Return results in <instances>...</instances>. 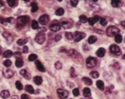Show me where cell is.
Returning a JSON list of instances; mask_svg holds the SVG:
<instances>
[{
    "instance_id": "obj_1",
    "label": "cell",
    "mask_w": 125,
    "mask_h": 99,
    "mask_svg": "<svg viewBox=\"0 0 125 99\" xmlns=\"http://www.w3.org/2000/svg\"><path fill=\"white\" fill-rule=\"evenodd\" d=\"M29 20V17L27 16H21L17 18V27L21 29L27 24Z\"/></svg>"
},
{
    "instance_id": "obj_2",
    "label": "cell",
    "mask_w": 125,
    "mask_h": 99,
    "mask_svg": "<svg viewBox=\"0 0 125 99\" xmlns=\"http://www.w3.org/2000/svg\"><path fill=\"white\" fill-rule=\"evenodd\" d=\"M120 32L119 28L115 26H110L106 29V34L109 37H114Z\"/></svg>"
},
{
    "instance_id": "obj_3",
    "label": "cell",
    "mask_w": 125,
    "mask_h": 99,
    "mask_svg": "<svg viewBox=\"0 0 125 99\" xmlns=\"http://www.w3.org/2000/svg\"><path fill=\"white\" fill-rule=\"evenodd\" d=\"M45 40H46V35L43 32L38 33L35 38V41L39 44H43L45 43Z\"/></svg>"
},
{
    "instance_id": "obj_4",
    "label": "cell",
    "mask_w": 125,
    "mask_h": 99,
    "mask_svg": "<svg viewBox=\"0 0 125 99\" xmlns=\"http://www.w3.org/2000/svg\"><path fill=\"white\" fill-rule=\"evenodd\" d=\"M110 51L111 52L116 56H120L121 54V51L120 49V47L118 46L117 45L112 44L111 46H110Z\"/></svg>"
},
{
    "instance_id": "obj_5",
    "label": "cell",
    "mask_w": 125,
    "mask_h": 99,
    "mask_svg": "<svg viewBox=\"0 0 125 99\" xmlns=\"http://www.w3.org/2000/svg\"><path fill=\"white\" fill-rule=\"evenodd\" d=\"M74 42L75 43H78L79 42L81 39H84L86 37V34L82 32H79V31H76L74 33Z\"/></svg>"
},
{
    "instance_id": "obj_6",
    "label": "cell",
    "mask_w": 125,
    "mask_h": 99,
    "mask_svg": "<svg viewBox=\"0 0 125 99\" xmlns=\"http://www.w3.org/2000/svg\"><path fill=\"white\" fill-rule=\"evenodd\" d=\"M96 62H97V60L94 57H88L86 60V63L87 66L88 67H93L96 65Z\"/></svg>"
},
{
    "instance_id": "obj_7",
    "label": "cell",
    "mask_w": 125,
    "mask_h": 99,
    "mask_svg": "<svg viewBox=\"0 0 125 99\" xmlns=\"http://www.w3.org/2000/svg\"><path fill=\"white\" fill-rule=\"evenodd\" d=\"M57 94L59 97L61 99H66L68 96V92L66 90L62 89H58L57 90Z\"/></svg>"
},
{
    "instance_id": "obj_8",
    "label": "cell",
    "mask_w": 125,
    "mask_h": 99,
    "mask_svg": "<svg viewBox=\"0 0 125 99\" xmlns=\"http://www.w3.org/2000/svg\"><path fill=\"white\" fill-rule=\"evenodd\" d=\"M2 73L3 75L5 77L9 79V78H11L14 75V72L10 69H3L2 70Z\"/></svg>"
},
{
    "instance_id": "obj_9",
    "label": "cell",
    "mask_w": 125,
    "mask_h": 99,
    "mask_svg": "<svg viewBox=\"0 0 125 99\" xmlns=\"http://www.w3.org/2000/svg\"><path fill=\"white\" fill-rule=\"evenodd\" d=\"M20 74L22 75L23 77H24V78L27 80H29L31 79V74L26 69H22L21 70H20Z\"/></svg>"
},
{
    "instance_id": "obj_10",
    "label": "cell",
    "mask_w": 125,
    "mask_h": 99,
    "mask_svg": "<svg viewBox=\"0 0 125 99\" xmlns=\"http://www.w3.org/2000/svg\"><path fill=\"white\" fill-rule=\"evenodd\" d=\"M48 21H49V17H48V15H46V14H43L39 18V22L42 25L46 24L48 22Z\"/></svg>"
},
{
    "instance_id": "obj_11",
    "label": "cell",
    "mask_w": 125,
    "mask_h": 99,
    "mask_svg": "<svg viewBox=\"0 0 125 99\" xmlns=\"http://www.w3.org/2000/svg\"><path fill=\"white\" fill-rule=\"evenodd\" d=\"M2 36H3L4 38H5V39L6 40V41L8 43H11L13 41V37L11 35V34H9L8 32H3L2 33Z\"/></svg>"
},
{
    "instance_id": "obj_12",
    "label": "cell",
    "mask_w": 125,
    "mask_h": 99,
    "mask_svg": "<svg viewBox=\"0 0 125 99\" xmlns=\"http://www.w3.org/2000/svg\"><path fill=\"white\" fill-rule=\"evenodd\" d=\"M99 19V16H95L94 17L88 18V21L89 24H90L91 26H93V25H94L96 22H98Z\"/></svg>"
},
{
    "instance_id": "obj_13",
    "label": "cell",
    "mask_w": 125,
    "mask_h": 99,
    "mask_svg": "<svg viewBox=\"0 0 125 99\" xmlns=\"http://www.w3.org/2000/svg\"><path fill=\"white\" fill-rule=\"evenodd\" d=\"M35 64H36V67L38 68V69L40 70V72H45L46 71V69H45V67L43 66V65L41 64V62L39 60H36L35 62Z\"/></svg>"
},
{
    "instance_id": "obj_14",
    "label": "cell",
    "mask_w": 125,
    "mask_h": 99,
    "mask_svg": "<svg viewBox=\"0 0 125 99\" xmlns=\"http://www.w3.org/2000/svg\"><path fill=\"white\" fill-rule=\"evenodd\" d=\"M105 53H106V50L104 48L101 47L96 51V55L99 57H103L105 56Z\"/></svg>"
},
{
    "instance_id": "obj_15",
    "label": "cell",
    "mask_w": 125,
    "mask_h": 99,
    "mask_svg": "<svg viewBox=\"0 0 125 99\" xmlns=\"http://www.w3.org/2000/svg\"><path fill=\"white\" fill-rule=\"evenodd\" d=\"M60 28H61V26L58 24H52L50 26V30L52 31H54V32H56V31H60Z\"/></svg>"
},
{
    "instance_id": "obj_16",
    "label": "cell",
    "mask_w": 125,
    "mask_h": 99,
    "mask_svg": "<svg viewBox=\"0 0 125 99\" xmlns=\"http://www.w3.org/2000/svg\"><path fill=\"white\" fill-rule=\"evenodd\" d=\"M0 96H1V98H3V99H6L9 97L10 94H9V92L8 90H3L0 93Z\"/></svg>"
},
{
    "instance_id": "obj_17",
    "label": "cell",
    "mask_w": 125,
    "mask_h": 99,
    "mask_svg": "<svg viewBox=\"0 0 125 99\" xmlns=\"http://www.w3.org/2000/svg\"><path fill=\"white\" fill-rule=\"evenodd\" d=\"M13 55V53L10 50H8V51H6L3 54V57H5V58H9L11 57Z\"/></svg>"
},
{
    "instance_id": "obj_18",
    "label": "cell",
    "mask_w": 125,
    "mask_h": 99,
    "mask_svg": "<svg viewBox=\"0 0 125 99\" xmlns=\"http://www.w3.org/2000/svg\"><path fill=\"white\" fill-rule=\"evenodd\" d=\"M23 64H24V62H23V60L22 59L18 58L17 59H16L15 62V65L16 67L20 68V67H21L23 65Z\"/></svg>"
},
{
    "instance_id": "obj_19",
    "label": "cell",
    "mask_w": 125,
    "mask_h": 99,
    "mask_svg": "<svg viewBox=\"0 0 125 99\" xmlns=\"http://www.w3.org/2000/svg\"><path fill=\"white\" fill-rule=\"evenodd\" d=\"M34 82L36 85L40 86L43 82V79L40 76H36L34 77Z\"/></svg>"
},
{
    "instance_id": "obj_20",
    "label": "cell",
    "mask_w": 125,
    "mask_h": 99,
    "mask_svg": "<svg viewBox=\"0 0 125 99\" xmlns=\"http://www.w3.org/2000/svg\"><path fill=\"white\" fill-rule=\"evenodd\" d=\"M96 86L101 90H103L105 89V84L102 80H98L96 82Z\"/></svg>"
},
{
    "instance_id": "obj_21",
    "label": "cell",
    "mask_w": 125,
    "mask_h": 99,
    "mask_svg": "<svg viewBox=\"0 0 125 99\" xmlns=\"http://www.w3.org/2000/svg\"><path fill=\"white\" fill-rule=\"evenodd\" d=\"M83 95L84 97H89L91 95V90L89 88L86 87L83 89Z\"/></svg>"
},
{
    "instance_id": "obj_22",
    "label": "cell",
    "mask_w": 125,
    "mask_h": 99,
    "mask_svg": "<svg viewBox=\"0 0 125 99\" xmlns=\"http://www.w3.org/2000/svg\"><path fill=\"white\" fill-rule=\"evenodd\" d=\"M25 90L26 92L31 94H33L34 93V90L33 89V86H31V85H26L25 87Z\"/></svg>"
},
{
    "instance_id": "obj_23",
    "label": "cell",
    "mask_w": 125,
    "mask_h": 99,
    "mask_svg": "<svg viewBox=\"0 0 125 99\" xmlns=\"http://www.w3.org/2000/svg\"><path fill=\"white\" fill-rule=\"evenodd\" d=\"M82 80L84 82V84H85L86 85H87V86H91V84H93L91 79H90L89 78H88V77H83L82 79Z\"/></svg>"
},
{
    "instance_id": "obj_24",
    "label": "cell",
    "mask_w": 125,
    "mask_h": 99,
    "mask_svg": "<svg viewBox=\"0 0 125 99\" xmlns=\"http://www.w3.org/2000/svg\"><path fill=\"white\" fill-rule=\"evenodd\" d=\"M61 26L62 27H63L64 29H69L71 27V24L69 22H68V21H63V22H61Z\"/></svg>"
},
{
    "instance_id": "obj_25",
    "label": "cell",
    "mask_w": 125,
    "mask_h": 99,
    "mask_svg": "<svg viewBox=\"0 0 125 99\" xmlns=\"http://www.w3.org/2000/svg\"><path fill=\"white\" fill-rule=\"evenodd\" d=\"M96 41H97V38L96 36H89V38H88V43L90 44H94V43H96Z\"/></svg>"
},
{
    "instance_id": "obj_26",
    "label": "cell",
    "mask_w": 125,
    "mask_h": 99,
    "mask_svg": "<svg viewBox=\"0 0 125 99\" xmlns=\"http://www.w3.org/2000/svg\"><path fill=\"white\" fill-rule=\"evenodd\" d=\"M7 3L10 7H14L18 4V1L16 0H9L7 1Z\"/></svg>"
},
{
    "instance_id": "obj_27",
    "label": "cell",
    "mask_w": 125,
    "mask_h": 99,
    "mask_svg": "<svg viewBox=\"0 0 125 99\" xmlns=\"http://www.w3.org/2000/svg\"><path fill=\"white\" fill-rule=\"evenodd\" d=\"M115 41H116V43L120 44V43H121L122 41H123V37H122V36L121 34H118L115 36Z\"/></svg>"
},
{
    "instance_id": "obj_28",
    "label": "cell",
    "mask_w": 125,
    "mask_h": 99,
    "mask_svg": "<svg viewBox=\"0 0 125 99\" xmlns=\"http://www.w3.org/2000/svg\"><path fill=\"white\" fill-rule=\"evenodd\" d=\"M65 36L67 39L69 40V41H71L74 39V35L70 32H66Z\"/></svg>"
},
{
    "instance_id": "obj_29",
    "label": "cell",
    "mask_w": 125,
    "mask_h": 99,
    "mask_svg": "<svg viewBox=\"0 0 125 99\" xmlns=\"http://www.w3.org/2000/svg\"><path fill=\"white\" fill-rule=\"evenodd\" d=\"M64 13H65V10H64L63 8H58L56 11V12H55V14H56V16H62L63 15Z\"/></svg>"
},
{
    "instance_id": "obj_30",
    "label": "cell",
    "mask_w": 125,
    "mask_h": 99,
    "mask_svg": "<svg viewBox=\"0 0 125 99\" xmlns=\"http://www.w3.org/2000/svg\"><path fill=\"white\" fill-rule=\"evenodd\" d=\"M31 27L33 29H37L39 28V24H38V21H36V20H33L31 22Z\"/></svg>"
},
{
    "instance_id": "obj_31",
    "label": "cell",
    "mask_w": 125,
    "mask_h": 99,
    "mask_svg": "<svg viewBox=\"0 0 125 99\" xmlns=\"http://www.w3.org/2000/svg\"><path fill=\"white\" fill-rule=\"evenodd\" d=\"M28 43V39H19L17 41V44L19 46H23V45L26 44Z\"/></svg>"
},
{
    "instance_id": "obj_32",
    "label": "cell",
    "mask_w": 125,
    "mask_h": 99,
    "mask_svg": "<svg viewBox=\"0 0 125 99\" xmlns=\"http://www.w3.org/2000/svg\"><path fill=\"white\" fill-rule=\"evenodd\" d=\"M38 9V7L36 3H33L31 4V12H36V11H37Z\"/></svg>"
},
{
    "instance_id": "obj_33",
    "label": "cell",
    "mask_w": 125,
    "mask_h": 99,
    "mask_svg": "<svg viewBox=\"0 0 125 99\" xmlns=\"http://www.w3.org/2000/svg\"><path fill=\"white\" fill-rule=\"evenodd\" d=\"M89 75L91 77H93V79H97L98 77H99V73L96 71H92L90 72Z\"/></svg>"
},
{
    "instance_id": "obj_34",
    "label": "cell",
    "mask_w": 125,
    "mask_h": 99,
    "mask_svg": "<svg viewBox=\"0 0 125 99\" xmlns=\"http://www.w3.org/2000/svg\"><path fill=\"white\" fill-rule=\"evenodd\" d=\"M120 1H117V0H113L111 1V5L114 8H118L120 5Z\"/></svg>"
},
{
    "instance_id": "obj_35",
    "label": "cell",
    "mask_w": 125,
    "mask_h": 99,
    "mask_svg": "<svg viewBox=\"0 0 125 99\" xmlns=\"http://www.w3.org/2000/svg\"><path fill=\"white\" fill-rule=\"evenodd\" d=\"M38 58V56H37V55L35 54H30L28 57V60H29V61H34L36 59Z\"/></svg>"
},
{
    "instance_id": "obj_36",
    "label": "cell",
    "mask_w": 125,
    "mask_h": 99,
    "mask_svg": "<svg viewBox=\"0 0 125 99\" xmlns=\"http://www.w3.org/2000/svg\"><path fill=\"white\" fill-rule=\"evenodd\" d=\"M11 64H12V62L9 59L6 60L3 62V65H5L6 67H7V68H8V67H9L11 65Z\"/></svg>"
},
{
    "instance_id": "obj_37",
    "label": "cell",
    "mask_w": 125,
    "mask_h": 99,
    "mask_svg": "<svg viewBox=\"0 0 125 99\" xmlns=\"http://www.w3.org/2000/svg\"><path fill=\"white\" fill-rule=\"evenodd\" d=\"M79 18L81 22H83V23H85V22H86L88 21V18L86 17V16L84 15L80 16L79 17Z\"/></svg>"
},
{
    "instance_id": "obj_38",
    "label": "cell",
    "mask_w": 125,
    "mask_h": 99,
    "mask_svg": "<svg viewBox=\"0 0 125 99\" xmlns=\"http://www.w3.org/2000/svg\"><path fill=\"white\" fill-rule=\"evenodd\" d=\"M16 87L17 88L18 90H21L23 89V85L19 81H16Z\"/></svg>"
},
{
    "instance_id": "obj_39",
    "label": "cell",
    "mask_w": 125,
    "mask_h": 99,
    "mask_svg": "<svg viewBox=\"0 0 125 99\" xmlns=\"http://www.w3.org/2000/svg\"><path fill=\"white\" fill-rule=\"evenodd\" d=\"M70 74L71 77H76L77 76V74L75 72V70H74V69L73 67H71L70 69Z\"/></svg>"
},
{
    "instance_id": "obj_40",
    "label": "cell",
    "mask_w": 125,
    "mask_h": 99,
    "mask_svg": "<svg viewBox=\"0 0 125 99\" xmlns=\"http://www.w3.org/2000/svg\"><path fill=\"white\" fill-rule=\"evenodd\" d=\"M55 68L58 69V70H60V69H61L62 68V64L61 62H56L55 64Z\"/></svg>"
},
{
    "instance_id": "obj_41",
    "label": "cell",
    "mask_w": 125,
    "mask_h": 99,
    "mask_svg": "<svg viewBox=\"0 0 125 99\" xmlns=\"http://www.w3.org/2000/svg\"><path fill=\"white\" fill-rule=\"evenodd\" d=\"M73 94L74 97H78V96H79V89H78V88H76V89H73Z\"/></svg>"
},
{
    "instance_id": "obj_42",
    "label": "cell",
    "mask_w": 125,
    "mask_h": 99,
    "mask_svg": "<svg viewBox=\"0 0 125 99\" xmlns=\"http://www.w3.org/2000/svg\"><path fill=\"white\" fill-rule=\"evenodd\" d=\"M108 22H107V21L105 19V18H101L100 19V24L102 25L103 26H105L107 24Z\"/></svg>"
},
{
    "instance_id": "obj_43",
    "label": "cell",
    "mask_w": 125,
    "mask_h": 99,
    "mask_svg": "<svg viewBox=\"0 0 125 99\" xmlns=\"http://www.w3.org/2000/svg\"><path fill=\"white\" fill-rule=\"evenodd\" d=\"M0 22L2 24H3L5 26H6L8 23H7L6 21V19L3 18V17H0Z\"/></svg>"
},
{
    "instance_id": "obj_44",
    "label": "cell",
    "mask_w": 125,
    "mask_h": 99,
    "mask_svg": "<svg viewBox=\"0 0 125 99\" xmlns=\"http://www.w3.org/2000/svg\"><path fill=\"white\" fill-rule=\"evenodd\" d=\"M70 3L72 6L76 7L78 4V1H77V0H72V1H71Z\"/></svg>"
},
{
    "instance_id": "obj_45",
    "label": "cell",
    "mask_w": 125,
    "mask_h": 99,
    "mask_svg": "<svg viewBox=\"0 0 125 99\" xmlns=\"http://www.w3.org/2000/svg\"><path fill=\"white\" fill-rule=\"evenodd\" d=\"M7 23H14V19L13 17H8V18H6V19Z\"/></svg>"
},
{
    "instance_id": "obj_46",
    "label": "cell",
    "mask_w": 125,
    "mask_h": 99,
    "mask_svg": "<svg viewBox=\"0 0 125 99\" xmlns=\"http://www.w3.org/2000/svg\"><path fill=\"white\" fill-rule=\"evenodd\" d=\"M61 38H62L61 35H60V34H58V35H56V36H55V41H56V42H58V41H60V40L61 39Z\"/></svg>"
},
{
    "instance_id": "obj_47",
    "label": "cell",
    "mask_w": 125,
    "mask_h": 99,
    "mask_svg": "<svg viewBox=\"0 0 125 99\" xmlns=\"http://www.w3.org/2000/svg\"><path fill=\"white\" fill-rule=\"evenodd\" d=\"M28 52V47L27 46H24L23 48V52L24 54H26Z\"/></svg>"
},
{
    "instance_id": "obj_48",
    "label": "cell",
    "mask_w": 125,
    "mask_h": 99,
    "mask_svg": "<svg viewBox=\"0 0 125 99\" xmlns=\"http://www.w3.org/2000/svg\"><path fill=\"white\" fill-rule=\"evenodd\" d=\"M21 99H29L26 94H22L21 96Z\"/></svg>"
},
{
    "instance_id": "obj_49",
    "label": "cell",
    "mask_w": 125,
    "mask_h": 99,
    "mask_svg": "<svg viewBox=\"0 0 125 99\" xmlns=\"http://www.w3.org/2000/svg\"><path fill=\"white\" fill-rule=\"evenodd\" d=\"M121 26H123V27H125V21H124L121 22Z\"/></svg>"
},
{
    "instance_id": "obj_50",
    "label": "cell",
    "mask_w": 125,
    "mask_h": 99,
    "mask_svg": "<svg viewBox=\"0 0 125 99\" xmlns=\"http://www.w3.org/2000/svg\"><path fill=\"white\" fill-rule=\"evenodd\" d=\"M4 5V4L3 3H2L1 1H0V8H1V7H2Z\"/></svg>"
},
{
    "instance_id": "obj_51",
    "label": "cell",
    "mask_w": 125,
    "mask_h": 99,
    "mask_svg": "<svg viewBox=\"0 0 125 99\" xmlns=\"http://www.w3.org/2000/svg\"><path fill=\"white\" fill-rule=\"evenodd\" d=\"M11 99H18V97H16V96H13Z\"/></svg>"
},
{
    "instance_id": "obj_52",
    "label": "cell",
    "mask_w": 125,
    "mask_h": 99,
    "mask_svg": "<svg viewBox=\"0 0 125 99\" xmlns=\"http://www.w3.org/2000/svg\"><path fill=\"white\" fill-rule=\"evenodd\" d=\"M123 59L125 60V54L123 55Z\"/></svg>"
},
{
    "instance_id": "obj_53",
    "label": "cell",
    "mask_w": 125,
    "mask_h": 99,
    "mask_svg": "<svg viewBox=\"0 0 125 99\" xmlns=\"http://www.w3.org/2000/svg\"><path fill=\"white\" fill-rule=\"evenodd\" d=\"M1 47H0V52H1Z\"/></svg>"
},
{
    "instance_id": "obj_54",
    "label": "cell",
    "mask_w": 125,
    "mask_h": 99,
    "mask_svg": "<svg viewBox=\"0 0 125 99\" xmlns=\"http://www.w3.org/2000/svg\"></svg>"
},
{
    "instance_id": "obj_55",
    "label": "cell",
    "mask_w": 125,
    "mask_h": 99,
    "mask_svg": "<svg viewBox=\"0 0 125 99\" xmlns=\"http://www.w3.org/2000/svg\"></svg>"
},
{
    "instance_id": "obj_56",
    "label": "cell",
    "mask_w": 125,
    "mask_h": 99,
    "mask_svg": "<svg viewBox=\"0 0 125 99\" xmlns=\"http://www.w3.org/2000/svg\"></svg>"
}]
</instances>
